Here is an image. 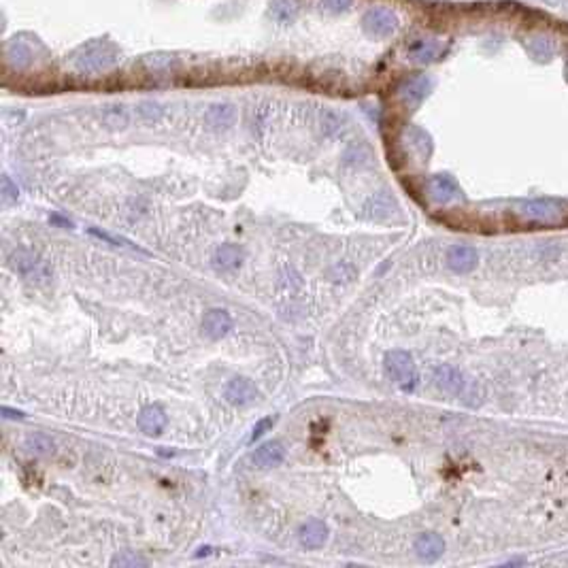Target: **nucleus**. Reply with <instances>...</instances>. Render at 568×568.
Wrapping results in <instances>:
<instances>
[{
	"label": "nucleus",
	"mask_w": 568,
	"mask_h": 568,
	"mask_svg": "<svg viewBox=\"0 0 568 568\" xmlns=\"http://www.w3.org/2000/svg\"><path fill=\"white\" fill-rule=\"evenodd\" d=\"M258 398V388L247 377H234L226 386V400L234 407H247Z\"/></svg>",
	"instance_id": "obj_10"
},
{
	"label": "nucleus",
	"mask_w": 568,
	"mask_h": 568,
	"mask_svg": "<svg viewBox=\"0 0 568 568\" xmlns=\"http://www.w3.org/2000/svg\"><path fill=\"white\" fill-rule=\"evenodd\" d=\"M137 424H139L141 432H145L147 437H158L167 428V413L162 407H158V404H149V407H145L139 413Z\"/></svg>",
	"instance_id": "obj_13"
},
{
	"label": "nucleus",
	"mask_w": 568,
	"mask_h": 568,
	"mask_svg": "<svg viewBox=\"0 0 568 568\" xmlns=\"http://www.w3.org/2000/svg\"><path fill=\"white\" fill-rule=\"evenodd\" d=\"M117 64V51L111 47H84V51H79V56L75 58V66L81 73H100Z\"/></svg>",
	"instance_id": "obj_4"
},
{
	"label": "nucleus",
	"mask_w": 568,
	"mask_h": 568,
	"mask_svg": "<svg viewBox=\"0 0 568 568\" xmlns=\"http://www.w3.org/2000/svg\"><path fill=\"white\" fill-rule=\"evenodd\" d=\"M328 526L319 522V520H309L307 524L301 526L299 530V540H301V545L307 547V549H319L328 543Z\"/></svg>",
	"instance_id": "obj_11"
},
{
	"label": "nucleus",
	"mask_w": 568,
	"mask_h": 568,
	"mask_svg": "<svg viewBox=\"0 0 568 568\" xmlns=\"http://www.w3.org/2000/svg\"><path fill=\"white\" fill-rule=\"evenodd\" d=\"M430 88L432 86H430V79L428 77H413V79H409L407 84L400 88V96L407 100V102H411V104H417V102H422L428 96Z\"/></svg>",
	"instance_id": "obj_17"
},
{
	"label": "nucleus",
	"mask_w": 568,
	"mask_h": 568,
	"mask_svg": "<svg viewBox=\"0 0 568 568\" xmlns=\"http://www.w3.org/2000/svg\"><path fill=\"white\" fill-rule=\"evenodd\" d=\"M351 5H354V0H321V7L330 13H345L351 9Z\"/></svg>",
	"instance_id": "obj_25"
},
{
	"label": "nucleus",
	"mask_w": 568,
	"mask_h": 568,
	"mask_svg": "<svg viewBox=\"0 0 568 568\" xmlns=\"http://www.w3.org/2000/svg\"><path fill=\"white\" fill-rule=\"evenodd\" d=\"M102 120H104L106 126L113 128V130H124V128L128 126V122H130L126 106H122V104H109V106H104Z\"/></svg>",
	"instance_id": "obj_20"
},
{
	"label": "nucleus",
	"mask_w": 568,
	"mask_h": 568,
	"mask_svg": "<svg viewBox=\"0 0 568 568\" xmlns=\"http://www.w3.org/2000/svg\"><path fill=\"white\" fill-rule=\"evenodd\" d=\"M415 553L424 562H437L445 553V540L435 532H424L415 538Z\"/></svg>",
	"instance_id": "obj_12"
},
{
	"label": "nucleus",
	"mask_w": 568,
	"mask_h": 568,
	"mask_svg": "<svg viewBox=\"0 0 568 568\" xmlns=\"http://www.w3.org/2000/svg\"><path fill=\"white\" fill-rule=\"evenodd\" d=\"M441 45L435 41H419L411 47V58L419 64H428L441 56Z\"/></svg>",
	"instance_id": "obj_19"
},
{
	"label": "nucleus",
	"mask_w": 568,
	"mask_h": 568,
	"mask_svg": "<svg viewBox=\"0 0 568 568\" xmlns=\"http://www.w3.org/2000/svg\"><path fill=\"white\" fill-rule=\"evenodd\" d=\"M285 460V447L279 441H268L254 451V464L260 468H275Z\"/></svg>",
	"instance_id": "obj_14"
},
{
	"label": "nucleus",
	"mask_w": 568,
	"mask_h": 568,
	"mask_svg": "<svg viewBox=\"0 0 568 568\" xmlns=\"http://www.w3.org/2000/svg\"><path fill=\"white\" fill-rule=\"evenodd\" d=\"M205 120H207L209 128H213V130H228L236 120V109L228 102L213 104L211 109L207 111Z\"/></svg>",
	"instance_id": "obj_15"
},
{
	"label": "nucleus",
	"mask_w": 568,
	"mask_h": 568,
	"mask_svg": "<svg viewBox=\"0 0 568 568\" xmlns=\"http://www.w3.org/2000/svg\"><path fill=\"white\" fill-rule=\"evenodd\" d=\"M243 258H245V252H243V247L226 243V245L215 249L213 262H215V266H218L220 270H236L243 264Z\"/></svg>",
	"instance_id": "obj_16"
},
{
	"label": "nucleus",
	"mask_w": 568,
	"mask_h": 568,
	"mask_svg": "<svg viewBox=\"0 0 568 568\" xmlns=\"http://www.w3.org/2000/svg\"><path fill=\"white\" fill-rule=\"evenodd\" d=\"M479 264V254L471 245H453L447 252V266L457 275H466Z\"/></svg>",
	"instance_id": "obj_9"
},
{
	"label": "nucleus",
	"mask_w": 568,
	"mask_h": 568,
	"mask_svg": "<svg viewBox=\"0 0 568 568\" xmlns=\"http://www.w3.org/2000/svg\"><path fill=\"white\" fill-rule=\"evenodd\" d=\"M9 266L15 270L17 275H21L26 281L45 285L51 279V268L49 264L35 252L30 249H15L9 256Z\"/></svg>",
	"instance_id": "obj_2"
},
{
	"label": "nucleus",
	"mask_w": 568,
	"mask_h": 568,
	"mask_svg": "<svg viewBox=\"0 0 568 568\" xmlns=\"http://www.w3.org/2000/svg\"><path fill=\"white\" fill-rule=\"evenodd\" d=\"M137 113H139V117H141L143 122L153 124V122H158L162 115H164V109H162V104H158V102H153V100H145V102H141V104L137 106Z\"/></svg>",
	"instance_id": "obj_21"
},
{
	"label": "nucleus",
	"mask_w": 568,
	"mask_h": 568,
	"mask_svg": "<svg viewBox=\"0 0 568 568\" xmlns=\"http://www.w3.org/2000/svg\"><path fill=\"white\" fill-rule=\"evenodd\" d=\"M520 215L538 226H558L566 218V207L564 202L556 198H536V200H524L520 205Z\"/></svg>",
	"instance_id": "obj_1"
},
{
	"label": "nucleus",
	"mask_w": 568,
	"mask_h": 568,
	"mask_svg": "<svg viewBox=\"0 0 568 568\" xmlns=\"http://www.w3.org/2000/svg\"><path fill=\"white\" fill-rule=\"evenodd\" d=\"M151 70H164V68H171V64L175 62L173 56H167V53H153V56H147L143 60Z\"/></svg>",
	"instance_id": "obj_23"
},
{
	"label": "nucleus",
	"mask_w": 568,
	"mask_h": 568,
	"mask_svg": "<svg viewBox=\"0 0 568 568\" xmlns=\"http://www.w3.org/2000/svg\"><path fill=\"white\" fill-rule=\"evenodd\" d=\"M428 192H430L432 200H437L441 205L457 202V200L464 198L462 196V189H460L457 181L451 175H435V177H430Z\"/></svg>",
	"instance_id": "obj_6"
},
{
	"label": "nucleus",
	"mask_w": 568,
	"mask_h": 568,
	"mask_svg": "<svg viewBox=\"0 0 568 568\" xmlns=\"http://www.w3.org/2000/svg\"><path fill=\"white\" fill-rule=\"evenodd\" d=\"M23 445L32 455H39V457L53 455V451H56V443H53V439L45 435V432H32V435L26 437Z\"/></svg>",
	"instance_id": "obj_18"
},
{
	"label": "nucleus",
	"mask_w": 568,
	"mask_h": 568,
	"mask_svg": "<svg viewBox=\"0 0 568 568\" xmlns=\"http://www.w3.org/2000/svg\"><path fill=\"white\" fill-rule=\"evenodd\" d=\"M111 564H113V566H122V568H124V566H147V560H143L141 556L132 553V551H124V553L115 556Z\"/></svg>",
	"instance_id": "obj_24"
},
{
	"label": "nucleus",
	"mask_w": 568,
	"mask_h": 568,
	"mask_svg": "<svg viewBox=\"0 0 568 568\" xmlns=\"http://www.w3.org/2000/svg\"><path fill=\"white\" fill-rule=\"evenodd\" d=\"M232 330V317L226 309H209L202 317V334L211 341H220Z\"/></svg>",
	"instance_id": "obj_8"
},
{
	"label": "nucleus",
	"mask_w": 568,
	"mask_h": 568,
	"mask_svg": "<svg viewBox=\"0 0 568 568\" xmlns=\"http://www.w3.org/2000/svg\"><path fill=\"white\" fill-rule=\"evenodd\" d=\"M386 372L392 377V381L402 390V392H413L419 381L417 366L407 351H390L386 356Z\"/></svg>",
	"instance_id": "obj_3"
},
{
	"label": "nucleus",
	"mask_w": 568,
	"mask_h": 568,
	"mask_svg": "<svg viewBox=\"0 0 568 568\" xmlns=\"http://www.w3.org/2000/svg\"><path fill=\"white\" fill-rule=\"evenodd\" d=\"M0 194H3L5 205H13L19 198V187L11 181L9 175H3V189H0Z\"/></svg>",
	"instance_id": "obj_22"
},
{
	"label": "nucleus",
	"mask_w": 568,
	"mask_h": 568,
	"mask_svg": "<svg viewBox=\"0 0 568 568\" xmlns=\"http://www.w3.org/2000/svg\"><path fill=\"white\" fill-rule=\"evenodd\" d=\"M275 422H277L275 417H264V419H260V422H258V424L254 426V430H252V437H249V443H254L256 439H260V437L264 435V432H268L270 428H273V426H275Z\"/></svg>",
	"instance_id": "obj_27"
},
{
	"label": "nucleus",
	"mask_w": 568,
	"mask_h": 568,
	"mask_svg": "<svg viewBox=\"0 0 568 568\" xmlns=\"http://www.w3.org/2000/svg\"><path fill=\"white\" fill-rule=\"evenodd\" d=\"M398 28V17L394 11L386 7H375L364 13L362 17V30L370 37H388Z\"/></svg>",
	"instance_id": "obj_5"
},
{
	"label": "nucleus",
	"mask_w": 568,
	"mask_h": 568,
	"mask_svg": "<svg viewBox=\"0 0 568 568\" xmlns=\"http://www.w3.org/2000/svg\"><path fill=\"white\" fill-rule=\"evenodd\" d=\"M294 5L290 3V0H275V5H273V13L279 17V19H290L294 17Z\"/></svg>",
	"instance_id": "obj_26"
},
{
	"label": "nucleus",
	"mask_w": 568,
	"mask_h": 568,
	"mask_svg": "<svg viewBox=\"0 0 568 568\" xmlns=\"http://www.w3.org/2000/svg\"><path fill=\"white\" fill-rule=\"evenodd\" d=\"M9 60L15 64V66H23V64H28V60H30V51L26 49V47H17L15 45V49L13 51H9Z\"/></svg>",
	"instance_id": "obj_28"
},
{
	"label": "nucleus",
	"mask_w": 568,
	"mask_h": 568,
	"mask_svg": "<svg viewBox=\"0 0 568 568\" xmlns=\"http://www.w3.org/2000/svg\"><path fill=\"white\" fill-rule=\"evenodd\" d=\"M3 415L7 419H23V411H15V409H9V407H3Z\"/></svg>",
	"instance_id": "obj_29"
},
{
	"label": "nucleus",
	"mask_w": 568,
	"mask_h": 568,
	"mask_svg": "<svg viewBox=\"0 0 568 568\" xmlns=\"http://www.w3.org/2000/svg\"><path fill=\"white\" fill-rule=\"evenodd\" d=\"M435 381L443 392H447L451 396H464L471 386V381L462 370H457L455 366H447V364H443L435 370Z\"/></svg>",
	"instance_id": "obj_7"
}]
</instances>
